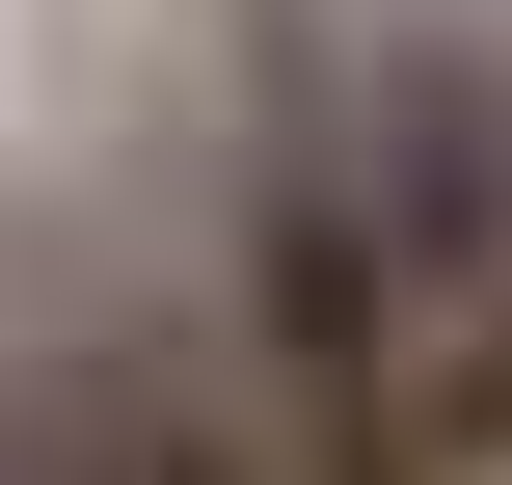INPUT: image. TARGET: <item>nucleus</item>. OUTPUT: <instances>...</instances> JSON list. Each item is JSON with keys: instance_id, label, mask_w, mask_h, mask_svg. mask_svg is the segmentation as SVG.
I'll use <instances>...</instances> for the list:
<instances>
[{"instance_id": "obj_1", "label": "nucleus", "mask_w": 512, "mask_h": 485, "mask_svg": "<svg viewBox=\"0 0 512 485\" xmlns=\"http://www.w3.org/2000/svg\"><path fill=\"white\" fill-rule=\"evenodd\" d=\"M0 485H297L270 378L216 324H27L0 351Z\"/></svg>"}, {"instance_id": "obj_2", "label": "nucleus", "mask_w": 512, "mask_h": 485, "mask_svg": "<svg viewBox=\"0 0 512 485\" xmlns=\"http://www.w3.org/2000/svg\"><path fill=\"white\" fill-rule=\"evenodd\" d=\"M324 135H351L405 297H512V81L486 54H378V108H324Z\"/></svg>"}, {"instance_id": "obj_3", "label": "nucleus", "mask_w": 512, "mask_h": 485, "mask_svg": "<svg viewBox=\"0 0 512 485\" xmlns=\"http://www.w3.org/2000/svg\"><path fill=\"white\" fill-rule=\"evenodd\" d=\"M351 485H512V297H405V378H378Z\"/></svg>"}]
</instances>
